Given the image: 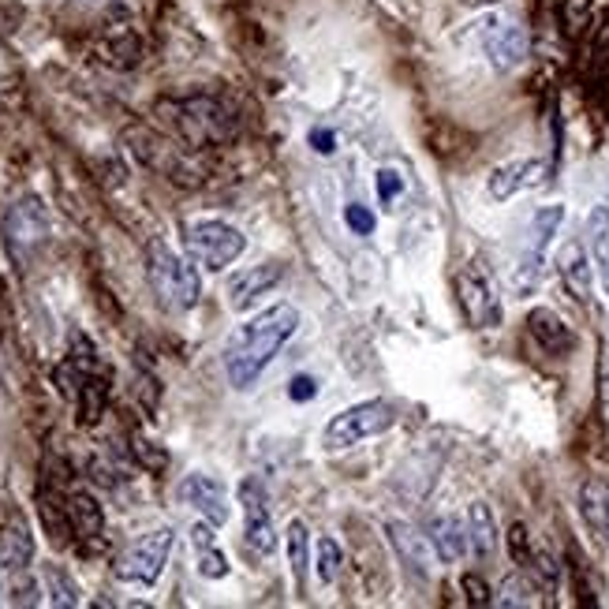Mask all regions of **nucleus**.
Wrapping results in <instances>:
<instances>
[{"instance_id":"36","label":"nucleus","mask_w":609,"mask_h":609,"mask_svg":"<svg viewBox=\"0 0 609 609\" xmlns=\"http://www.w3.org/2000/svg\"><path fill=\"white\" fill-rule=\"evenodd\" d=\"M311 147H314V153H325V158H330V153L336 150V135L330 131V127H314Z\"/></svg>"},{"instance_id":"24","label":"nucleus","mask_w":609,"mask_h":609,"mask_svg":"<svg viewBox=\"0 0 609 609\" xmlns=\"http://www.w3.org/2000/svg\"><path fill=\"white\" fill-rule=\"evenodd\" d=\"M389 542L397 547L400 561H407L420 576H430V565H434V550H430V539H423V535H415L407 524H389Z\"/></svg>"},{"instance_id":"4","label":"nucleus","mask_w":609,"mask_h":609,"mask_svg":"<svg viewBox=\"0 0 609 609\" xmlns=\"http://www.w3.org/2000/svg\"><path fill=\"white\" fill-rule=\"evenodd\" d=\"M165 113L187 147H217V142L232 139V131H235V116L229 113V105L206 94L184 97V102H169Z\"/></svg>"},{"instance_id":"13","label":"nucleus","mask_w":609,"mask_h":609,"mask_svg":"<svg viewBox=\"0 0 609 609\" xmlns=\"http://www.w3.org/2000/svg\"><path fill=\"white\" fill-rule=\"evenodd\" d=\"M280 277H285V269L277 266V262H262V266H251V269H240V274H232L229 280V307L232 311H251L254 303H258L262 296L269 292V288L280 285Z\"/></svg>"},{"instance_id":"11","label":"nucleus","mask_w":609,"mask_h":609,"mask_svg":"<svg viewBox=\"0 0 609 609\" xmlns=\"http://www.w3.org/2000/svg\"><path fill=\"white\" fill-rule=\"evenodd\" d=\"M240 505H243V539H248V547L258 558H269L280 539H277L274 516H269L266 490H262L258 479H243L240 483Z\"/></svg>"},{"instance_id":"27","label":"nucleus","mask_w":609,"mask_h":609,"mask_svg":"<svg viewBox=\"0 0 609 609\" xmlns=\"http://www.w3.org/2000/svg\"><path fill=\"white\" fill-rule=\"evenodd\" d=\"M341 568H344V553L336 547V539H318L314 542V572H318V584L322 587H333L336 579H341Z\"/></svg>"},{"instance_id":"28","label":"nucleus","mask_w":609,"mask_h":609,"mask_svg":"<svg viewBox=\"0 0 609 609\" xmlns=\"http://www.w3.org/2000/svg\"><path fill=\"white\" fill-rule=\"evenodd\" d=\"M531 595H535V587L527 584L524 576H508L505 584L497 587V598H494V602H497V606H531V602H535Z\"/></svg>"},{"instance_id":"8","label":"nucleus","mask_w":609,"mask_h":609,"mask_svg":"<svg viewBox=\"0 0 609 609\" xmlns=\"http://www.w3.org/2000/svg\"><path fill=\"white\" fill-rule=\"evenodd\" d=\"M172 547H176V531H172V527H158V531L142 535V539H135L131 547L116 558V576H120L124 584L153 587L169 565Z\"/></svg>"},{"instance_id":"17","label":"nucleus","mask_w":609,"mask_h":609,"mask_svg":"<svg viewBox=\"0 0 609 609\" xmlns=\"http://www.w3.org/2000/svg\"><path fill=\"white\" fill-rule=\"evenodd\" d=\"M64 513H68V527L79 535L83 542H94L105 535V513L87 490H71L68 502H64Z\"/></svg>"},{"instance_id":"20","label":"nucleus","mask_w":609,"mask_h":609,"mask_svg":"<svg viewBox=\"0 0 609 609\" xmlns=\"http://www.w3.org/2000/svg\"><path fill=\"white\" fill-rule=\"evenodd\" d=\"M34 561V539H31V527H26L23 516H12L0 531V565L8 572H23L31 568Z\"/></svg>"},{"instance_id":"5","label":"nucleus","mask_w":609,"mask_h":609,"mask_svg":"<svg viewBox=\"0 0 609 609\" xmlns=\"http://www.w3.org/2000/svg\"><path fill=\"white\" fill-rule=\"evenodd\" d=\"M184 248H187V258L195 262V266L221 274V269H229L232 262L248 251V240H243V232L235 229V225L203 217V221L184 225Z\"/></svg>"},{"instance_id":"26","label":"nucleus","mask_w":609,"mask_h":609,"mask_svg":"<svg viewBox=\"0 0 609 609\" xmlns=\"http://www.w3.org/2000/svg\"><path fill=\"white\" fill-rule=\"evenodd\" d=\"M42 590L49 595V606H79L83 602V590H79V584L60 565H42Z\"/></svg>"},{"instance_id":"6","label":"nucleus","mask_w":609,"mask_h":609,"mask_svg":"<svg viewBox=\"0 0 609 609\" xmlns=\"http://www.w3.org/2000/svg\"><path fill=\"white\" fill-rule=\"evenodd\" d=\"M393 423H397V412H393V404H389V400H363V404L344 407V412H336L333 420L325 423L322 445L330 452L352 449V445L386 434Z\"/></svg>"},{"instance_id":"2","label":"nucleus","mask_w":609,"mask_h":609,"mask_svg":"<svg viewBox=\"0 0 609 609\" xmlns=\"http://www.w3.org/2000/svg\"><path fill=\"white\" fill-rule=\"evenodd\" d=\"M147 277L158 303L169 307V311H191L198 303V296H203V277H198L195 262L180 258L161 240H150L147 248Z\"/></svg>"},{"instance_id":"32","label":"nucleus","mask_w":609,"mask_h":609,"mask_svg":"<svg viewBox=\"0 0 609 609\" xmlns=\"http://www.w3.org/2000/svg\"><path fill=\"white\" fill-rule=\"evenodd\" d=\"M131 445H135V457H139L142 468L161 471V468H165V463H169L165 449H153V441H147V438H135Z\"/></svg>"},{"instance_id":"30","label":"nucleus","mask_w":609,"mask_h":609,"mask_svg":"<svg viewBox=\"0 0 609 609\" xmlns=\"http://www.w3.org/2000/svg\"><path fill=\"white\" fill-rule=\"evenodd\" d=\"M344 225H348V229L356 232V235H370V232H375L378 221H375V214H370L367 206L348 203V206H344Z\"/></svg>"},{"instance_id":"19","label":"nucleus","mask_w":609,"mask_h":609,"mask_svg":"<svg viewBox=\"0 0 609 609\" xmlns=\"http://www.w3.org/2000/svg\"><path fill=\"white\" fill-rule=\"evenodd\" d=\"M527 330H531V336L550 352V356H565V352H572V344H576L572 330L561 322L558 311H550V307H539V311L527 314Z\"/></svg>"},{"instance_id":"31","label":"nucleus","mask_w":609,"mask_h":609,"mask_svg":"<svg viewBox=\"0 0 609 609\" xmlns=\"http://www.w3.org/2000/svg\"><path fill=\"white\" fill-rule=\"evenodd\" d=\"M375 191H378L381 203H393L400 191H404V180H400V172H393V169H378L375 172Z\"/></svg>"},{"instance_id":"15","label":"nucleus","mask_w":609,"mask_h":609,"mask_svg":"<svg viewBox=\"0 0 609 609\" xmlns=\"http://www.w3.org/2000/svg\"><path fill=\"white\" fill-rule=\"evenodd\" d=\"M558 274L565 280L568 296L576 303H590V285H595V262H590V251L579 240H568L565 248L558 251Z\"/></svg>"},{"instance_id":"23","label":"nucleus","mask_w":609,"mask_h":609,"mask_svg":"<svg viewBox=\"0 0 609 609\" xmlns=\"http://www.w3.org/2000/svg\"><path fill=\"white\" fill-rule=\"evenodd\" d=\"M468 542L479 561H490L497 553V520L486 502L468 505Z\"/></svg>"},{"instance_id":"18","label":"nucleus","mask_w":609,"mask_h":609,"mask_svg":"<svg viewBox=\"0 0 609 609\" xmlns=\"http://www.w3.org/2000/svg\"><path fill=\"white\" fill-rule=\"evenodd\" d=\"M579 516H584V524L590 527V535H595L602 547H609V483H602V479H587V483L579 486Z\"/></svg>"},{"instance_id":"22","label":"nucleus","mask_w":609,"mask_h":609,"mask_svg":"<svg viewBox=\"0 0 609 609\" xmlns=\"http://www.w3.org/2000/svg\"><path fill=\"white\" fill-rule=\"evenodd\" d=\"M191 547H195V561H198V572H203L206 579H221L229 576V558L221 553L214 539V524L210 520H198L191 527Z\"/></svg>"},{"instance_id":"25","label":"nucleus","mask_w":609,"mask_h":609,"mask_svg":"<svg viewBox=\"0 0 609 609\" xmlns=\"http://www.w3.org/2000/svg\"><path fill=\"white\" fill-rule=\"evenodd\" d=\"M285 553H288V568H292L296 584L307 587V572L314 565V547H311V535H307L303 520H292L285 531Z\"/></svg>"},{"instance_id":"12","label":"nucleus","mask_w":609,"mask_h":609,"mask_svg":"<svg viewBox=\"0 0 609 609\" xmlns=\"http://www.w3.org/2000/svg\"><path fill=\"white\" fill-rule=\"evenodd\" d=\"M180 502H184L187 508H195L203 520H210L214 527H225L229 524V490H225L221 483H217L214 475H206V471H191V475H184V483H180Z\"/></svg>"},{"instance_id":"21","label":"nucleus","mask_w":609,"mask_h":609,"mask_svg":"<svg viewBox=\"0 0 609 609\" xmlns=\"http://www.w3.org/2000/svg\"><path fill=\"white\" fill-rule=\"evenodd\" d=\"M584 235H587L590 262H595L598 285H602V292L609 299V210H606V206H595V210L587 214Z\"/></svg>"},{"instance_id":"9","label":"nucleus","mask_w":609,"mask_h":609,"mask_svg":"<svg viewBox=\"0 0 609 609\" xmlns=\"http://www.w3.org/2000/svg\"><path fill=\"white\" fill-rule=\"evenodd\" d=\"M475 26H479V45H483L486 60L497 71H516L527 60V31L516 20L483 15Z\"/></svg>"},{"instance_id":"37","label":"nucleus","mask_w":609,"mask_h":609,"mask_svg":"<svg viewBox=\"0 0 609 609\" xmlns=\"http://www.w3.org/2000/svg\"><path fill=\"white\" fill-rule=\"evenodd\" d=\"M468 4H494V0H468Z\"/></svg>"},{"instance_id":"35","label":"nucleus","mask_w":609,"mask_h":609,"mask_svg":"<svg viewBox=\"0 0 609 609\" xmlns=\"http://www.w3.org/2000/svg\"><path fill=\"white\" fill-rule=\"evenodd\" d=\"M463 590H468V598H471V602H475V606L494 602V598H490V587H486L479 576H463Z\"/></svg>"},{"instance_id":"16","label":"nucleus","mask_w":609,"mask_h":609,"mask_svg":"<svg viewBox=\"0 0 609 609\" xmlns=\"http://www.w3.org/2000/svg\"><path fill=\"white\" fill-rule=\"evenodd\" d=\"M426 539H430L434 558L445 561V565H457V561L468 558L471 542H468V524L460 516H430L426 524Z\"/></svg>"},{"instance_id":"33","label":"nucleus","mask_w":609,"mask_h":609,"mask_svg":"<svg viewBox=\"0 0 609 609\" xmlns=\"http://www.w3.org/2000/svg\"><path fill=\"white\" fill-rule=\"evenodd\" d=\"M288 397L296 400V404H307V400L318 397V378L311 375H296L292 381H288Z\"/></svg>"},{"instance_id":"29","label":"nucleus","mask_w":609,"mask_h":609,"mask_svg":"<svg viewBox=\"0 0 609 609\" xmlns=\"http://www.w3.org/2000/svg\"><path fill=\"white\" fill-rule=\"evenodd\" d=\"M508 550H513L516 565H520L524 572L531 568V561H535V550H531V539H527V527H524V524H516L513 531H508Z\"/></svg>"},{"instance_id":"14","label":"nucleus","mask_w":609,"mask_h":609,"mask_svg":"<svg viewBox=\"0 0 609 609\" xmlns=\"http://www.w3.org/2000/svg\"><path fill=\"white\" fill-rule=\"evenodd\" d=\"M542 180H547V165L535 158H520V161H505V165H497L494 172H490L486 191H490V198L505 203V198L520 195V191H527V187H539Z\"/></svg>"},{"instance_id":"10","label":"nucleus","mask_w":609,"mask_h":609,"mask_svg":"<svg viewBox=\"0 0 609 609\" xmlns=\"http://www.w3.org/2000/svg\"><path fill=\"white\" fill-rule=\"evenodd\" d=\"M45 235H49V214H45V206L34 195L20 198V203H15L4 217L8 251H12L20 262H26L45 243Z\"/></svg>"},{"instance_id":"3","label":"nucleus","mask_w":609,"mask_h":609,"mask_svg":"<svg viewBox=\"0 0 609 609\" xmlns=\"http://www.w3.org/2000/svg\"><path fill=\"white\" fill-rule=\"evenodd\" d=\"M561 225H565V206H561V203L539 206V210L531 214V221H527L524 243H520V258H516V266H513V292L520 299H527L535 288L542 285L547 258H550V248H553V235L561 232Z\"/></svg>"},{"instance_id":"1","label":"nucleus","mask_w":609,"mask_h":609,"mask_svg":"<svg viewBox=\"0 0 609 609\" xmlns=\"http://www.w3.org/2000/svg\"><path fill=\"white\" fill-rule=\"evenodd\" d=\"M299 330V311L292 303L266 307L243 325H235V333L225 344V375L235 393H248V389L266 375V367L280 356L288 341Z\"/></svg>"},{"instance_id":"34","label":"nucleus","mask_w":609,"mask_h":609,"mask_svg":"<svg viewBox=\"0 0 609 609\" xmlns=\"http://www.w3.org/2000/svg\"><path fill=\"white\" fill-rule=\"evenodd\" d=\"M587 12H590V0H565V23L572 34L587 23Z\"/></svg>"},{"instance_id":"7","label":"nucleus","mask_w":609,"mask_h":609,"mask_svg":"<svg viewBox=\"0 0 609 609\" xmlns=\"http://www.w3.org/2000/svg\"><path fill=\"white\" fill-rule=\"evenodd\" d=\"M457 299H460V311L468 318L471 330H497L505 318L502 296H497V285L490 277V269L483 262H468V266L457 274Z\"/></svg>"}]
</instances>
